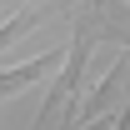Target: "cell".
<instances>
[{"mask_svg": "<svg viewBox=\"0 0 130 130\" xmlns=\"http://www.w3.org/2000/svg\"><path fill=\"white\" fill-rule=\"evenodd\" d=\"M85 60H90V25H80V30H75L70 50H65V70H60V80L50 85V95L40 100V115H35V125H30V130H45L50 120H55V110H60V115H75V110H80Z\"/></svg>", "mask_w": 130, "mask_h": 130, "instance_id": "obj_1", "label": "cell"}, {"mask_svg": "<svg viewBox=\"0 0 130 130\" xmlns=\"http://www.w3.org/2000/svg\"><path fill=\"white\" fill-rule=\"evenodd\" d=\"M60 60H65L60 50H45V55L25 60L20 70H5V75H0V95H5V90H20V85H30V80H40V75H45V70H55Z\"/></svg>", "mask_w": 130, "mask_h": 130, "instance_id": "obj_2", "label": "cell"}, {"mask_svg": "<svg viewBox=\"0 0 130 130\" xmlns=\"http://www.w3.org/2000/svg\"><path fill=\"white\" fill-rule=\"evenodd\" d=\"M35 15H40V10H35V5H25L20 15H10V20H5V25H0V50L10 45L15 35H25V30H30V25H35Z\"/></svg>", "mask_w": 130, "mask_h": 130, "instance_id": "obj_3", "label": "cell"}, {"mask_svg": "<svg viewBox=\"0 0 130 130\" xmlns=\"http://www.w3.org/2000/svg\"><path fill=\"white\" fill-rule=\"evenodd\" d=\"M115 130H130V100L120 105V115H115Z\"/></svg>", "mask_w": 130, "mask_h": 130, "instance_id": "obj_4", "label": "cell"}, {"mask_svg": "<svg viewBox=\"0 0 130 130\" xmlns=\"http://www.w3.org/2000/svg\"><path fill=\"white\" fill-rule=\"evenodd\" d=\"M80 130H100V125H80Z\"/></svg>", "mask_w": 130, "mask_h": 130, "instance_id": "obj_5", "label": "cell"}, {"mask_svg": "<svg viewBox=\"0 0 130 130\" xmlns=\"http://www.w3.org/2000/svg\"><path fill=\"white\" fill-rule=\"evenodd\" d=\"M125 45H130V35H125Z\"/></svg>", "mask_w": 130, "mask_h": 130, "instance_id": "obj_6", "label": "cell"}]
</instances>
